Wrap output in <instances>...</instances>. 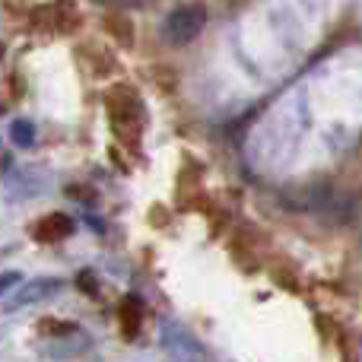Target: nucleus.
Returning <instances> with one entry per match:
<instances>
[{
	"label": "nucleus",
	"instance_id": "obj_1",
	"mask_svg": "<svg viewBox=\"0 0 362 362\" xmlns=\"http://www.w3.org/2000/svg\"><path fill=\"white\" fill-rule=\"evenodd\" d=\"M204 25H206V6H200V4L175 6L163 19V38L169 45H175V48H185V45H191L204 32Z\"/></svg>",
	"mask_w": 362,
	"mask_h": 362
},
{
	"label": "nucleus",
	"instance_id": "obj_2",
	"mask_svg": "<svg viewBox=\"0 0 362 362\" xmlns=\"http://www.w3.org/2000/svg\"><path fill=\"white\" fill-rule=\"evenodd\" d=\"M159 344L169 353L172 362H204V346L197 344L191 331H185L175 321H163L159 325Z\"/></svg>",
	"mask_w": 362,
	"mask_h": 362
},
{
	"label": "nucleus",
	"instance_id": "obj_3",
	"mask_svg": "<svg viewBox=\"0 0 362 362\" xmlns=\"http://www.w3.org/2000/svg\"><path fill=\"white\" fill-rule=\"evenodd\" d=\"M64 289V280L61 276H45V280H29L25 286H19L16 289V296L10 299V312H19V308H29V305H35V302H42V299H51V296H57Z\"/></svg>",
	"mask_w": 362,
	"mask_h": 362
},
{
	"label": "nucleus",
	"instance_id": "obj_5",
	"mask_svg": "<svg viewBox=\"0 0 362 362\" xmlns=\"http://www.w3.org/2000/svg\"><path fill=\"white\" fill-rule=\"evenodd\" d=\"M19 280H23V274H19V270H4V274H0V296H4L6 289L19 286Z\"/></svg>",
	"mask_w": 362,
	"mask_h": 362
},
{
	"label": "nucleus",
	"instance_id": "obj_4",
	"mask_svg": "<svg viewBox=\"0 0 362 362\" xmlns=\"http://www.w3.org/2000/svg\"><path fill=\"white\" fill-rule=\"evenodd\" d=\"M10 140L19 146V150H29V146H35V124L25 118H16L10 124Z\"/></svg>",
	"mask_w": 362,
	"mask_h": 362
}]
</instances>
